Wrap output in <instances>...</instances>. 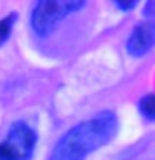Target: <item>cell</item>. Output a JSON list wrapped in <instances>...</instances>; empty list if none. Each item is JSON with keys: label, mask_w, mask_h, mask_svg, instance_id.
Returning <instances> with one entry per match:
<instances>
[{"label": "cell", "mask_w": 155, "mask_h": 160, "mask_svg": "<svg viewBox=\"0 0 155 160\" xmlns=\"http://www.w3.org/2000/svg\"><path fill=\"white\" fill-rule=\"evenodd\" d=\"M117 127V115L113 112H100L70 128L55 145L50 160H83L93 150L110 142Z\"/></svg>", "instance_id": "cell-1"}, {"label": "cell", "mask_w": 155, "mask_h": 160, "mask_svg": "<svg viewBox=\"0 0 155 160\" xmlns=\"http://www.w3.org/2000/svg\"><path fill=\"white\" fill-rule=\"evenodd\" d=\"M85 2L78 0H42L32 12V27L37 35H48L63 17L82 8Z\"/></svg>", "instance_id": "cell-2"}, {"label": "cell", "mask_w": 155, "mask_h": 160, "mask_svg": "<svg viewBox=\"0 0 155 160\" xmlns=\"http://www.w3.org/2000/svg\"><path fill=\"white\" fill-rule=\"evenodd\" d=\"M35 142L37 135L27 123H13L5 140L0 142V160H27L33 152Z\"/></svg>", "instance_id": "cell-3"}, {"label": "cell", "mask_w": 155, "mask_h": 160, "mask_svg": "<svg viewBox=\"0 0 155 160\" xmlns=\"http://www.w3.org/2000/svg\"><path fill=\"white\" fill-rule=\"evenodd\" d=\"M155 45V22L138 23L127 40V50L133 57H142Z\"/></svg>", "instance_id": "cell-4"}, {"label": "cell", "mask_w": 155, "mask_h": 160, "mask_svg": "<svg viewBox=\"0 0 155 160\" xmlns=\"http://www.w3.org/2000/svg\"><path fill=\"white\" fill-rule=\"evenodd\" d=\"M138 108L143 117L148 120H155V93H148L138 102Z\"/></svg>", "instance_id": "cell-5"}, {"label": "cell", "mask_w": 155, "mask_h": 160, "mask_svg": "<svg viewBox=\"0 0 155 160\" xmlns=\"http://www.w3.org/2000/svg\"><path fill=\"white\" fill-rule=\"evenodd\" d=\"M15 18H17V15H15V13H10V15H7L5 18L0 20V45H2L5 40H7V37L10 35V32H12V27H13Z\"/></svg>", "instance_id": "cell-6"}, {"label": "cell", "mask_w": 155, "mask_h": 160, "mask_svg": "<svg viewBox=\"0 0 155 160\" xmlns=\"http://www.w3.org/2000/svg\"><path fill=\"white\" fill-rule=\"evenodd\" d=\"M115 5H117L118 8H122L123 12H127V10H132L135 5H137V2H133V0H130V2H120V0H117Z\"/></svg>", "instance_id": "cell-7"}, {"label": "cell", "mask_w": 155, "mask_h": 160, "mask_svg": "<svg viewBox=\"0 0 155 160\" xmlns=\"http://www.w3.org/2000/svg\"><path fill=\"white\" fill-rule=\"evenodd\" d=\"M145 17L155 18V0L153 2H147V5H145Z\"/></svg>", "instance_id": "cell-8"}]
</instances>
